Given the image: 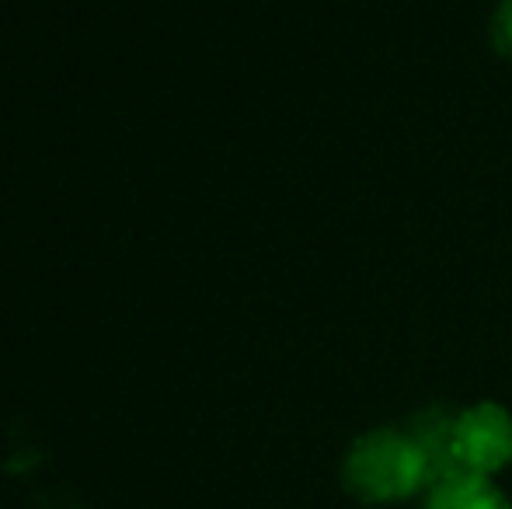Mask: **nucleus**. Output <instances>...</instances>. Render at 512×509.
Returning <instances> with one entry per match:
<instances>
[{
  "mask_svg": "<svg viewBox=\"0 0 512 509\" xmlns=\"http://www.w3.org/2000/svg\"><path fill=\"white\" fill-rule=\"evenodd\" d=\"M342 475L366 503H394L429 485V464L408 429H373L352 443Z\"/></svg>",
  "mask_w": 512,
  "mask_h": 509,
  "instance_id": "1",
  "label": "nucleus"
},
{
  "mask_svg": "<svg viewBox=\"0 0 512 509\" xmlns=\"http://www.w3.org/2000/svg\"><path fill=\"white\" fill-rule=\"evenodd\" d=\"M457 471L492 478L512 461V415L495 401H478L453 419Z\"/></svg>",
  "mask_w": 512,
  "mask_h": 509,
  "instance_id": "2",
  "label": "nucleus"
},
{
  "mask_svg": "<svg viewBox=\"0 0 512 509\" xmlns=\"http://www.w3.org/2000/svg\"><path fill=\"white\" fill-rule=\"evenodd\" d=\"M453 419L457 412H446V408H425L411 419L408 433L418 443L425 464H429V485L439 478L457 475V457H453Z\"/></svg>",
  "mask_w": 512,
  "mask_h": 509,
  "instance_id": "3",
  "label": "nucleus"
},
{
  "mask_svg": "<svg viewBox=\"0 0 512 509\" xmlns=\"http://www.w3.org/2000/svg\"><path fill=\"white\" fill-rule=\"evenodd\" d=\"M425 509H509V503L485 475L457 471V475L429 485Z\"/></svg>",
  "mask_w": 512,
  "mask_h": 509,
  "instance_id": "4",
  "label": "nucleus"
},
{
  "mask_svg": "<svg viewBox=\"0 0 512 509\" xmlns=\"http://www.w3.org/2000/svg\"><path fill=\"white\" fill-rule=\"evenodd\" d=\"M492 39H495V46H499V53L512 56V0H502V7L495 11Z\"/></svg>",
  "mask_w": 512,
  "mask_h": 509,
  "instance_id": "5",
  "label": "nucleus"
}]
</instances>
